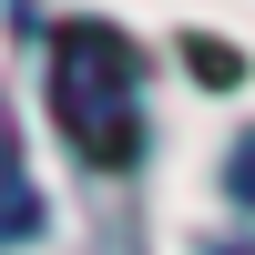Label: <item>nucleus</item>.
I'll use <instances>...</instances> for the list:
<instances>
[{
    "mask_svg": "<svg viewBox=\"0 0 255 255\" xmlns=\"http://www.w3.org/2000/svg\"><path fill=\"white\" fill-rule=\"evenodd\" d=\"M41 92H51V133L92 174L143 163V51L113 20H61L41 41Z\"/></svg>",
    "mask_w": 255,
    "mask_h": 255,
    "instance_id": "nucleus-1",
    "label": "nucleus"
},
{
    "mask_svg": "<svg viewBox=\"0 0 255 255\" xmlns=\"http://www.w3.org/2000/svg\"><path fill=\"white\" fill-rule=\"evenodd\" d=\"M31 215H41V204H31V184H20V163H10V133H0V245L31 235Z\"/></svg>",
    "mask_w": 255,
    "mask_h": 255,
    "instance_id": "nucleus-2",
    "label": "nucleus"
},
{
    "mask_svg": "<svg viewBox=\"0 0 255 255\" xmlns=\"http://www.w3.org/2000/svg\"><path fill=\"white\" fill-rule=\"evenodd\" d=\"M184 51H194V82H215V92H235V82H245V51H235V41H184Z\"/></svg>",
    "mask_w": 255,
    "mask_h": 255,
    "instance_id": "nucleus-3",
    "label": "nucleus"
},
{
    "mask_svg": "<svg viewBox=\"0 0 255 255\" xmlns=\"http://www.w3.org/2000/svg\"><path fill=\"white\" fill-rule=\"evenodd\" d=\"M225 194H235V204H245V215H255V133L235 143V163H225Z\"/></svg>",
    "mask_w": 255,
    "mask_h": 255,
    "instance_id": "nucleus-4",
    "label": "nucleus"
},
{
    "mask_svg": "<svg viewBox=\"0 0 255 255\" xmlns=\"http://www.w3.org/2000/svg\"><path fill=\"white\" fill-rule=\"evenodd\" d=\"M204 255H255V245H204Z\"/></svg>",
    "mask_w": 255,
    "mask_h": 255,
    "instance_id": "nucleus-5",
    "label": "nucleus"
}]
</instances>
